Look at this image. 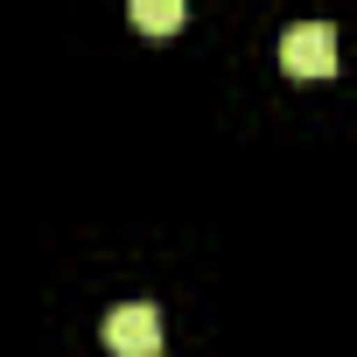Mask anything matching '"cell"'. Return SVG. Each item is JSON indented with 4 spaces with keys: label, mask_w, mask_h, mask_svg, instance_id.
Returning a JSON list of instances; mask_svg holds the SVG:
<instances>
[{
    "label": "cell",
    "mask_w": 357,
    "mask_h": 357,
    "mask_svg": "<svg viewBox=\"0 0 357 357\" xmlns=\"http://www.w3.org/2000/svg\"><path fill=\"white\" fill-rule=\"evenodd\" d=\"M280 63H287V77H329L336 70V29L329 22H294L280 36Z\"/></svg>",
    "instance_id": "1"
},
{
    "label": "cell",
    "mask_w": 357,
    "mask_h": 357,
    "mask_svg": "<svg viewBox=\"0 0 357 357\" xmlns=\"http://www.w3.org/2000/svg\"><path fill=\"white\" fill-rule=\"evenodd\" d=\"M105 343H112L119 357L161 350V308H154V301H119V308L105 315Z\"/></svg>",
    "instance_id": "2"
},
{
    "label": "cell",
    "mask_w": 357,
    "mask_h": 357,
    "mask_svg": "<svg viewBox=\"0 0 357 357\" xmlns=\"http://www.w3.org/2000/svg\"><path fill=\"white\" fill-rule=\"evenodd\" d=\"M126 15H133L140 36H175L183 15H190V0H126Z\"/></svg>",
    "instance_id": "3"
}]
</instances>
